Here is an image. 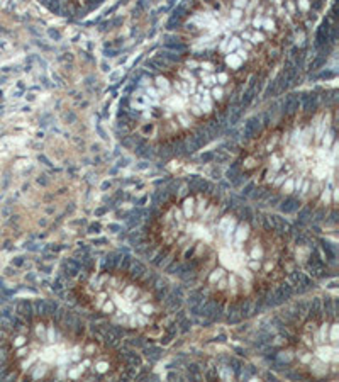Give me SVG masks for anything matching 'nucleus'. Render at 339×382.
<instances>
[{"label": "nucleus", "instance_id": "3", "mask_svg": "<svg viewBox=\"0 0 339 382\" xmlns=\"http://www.w3.org/2000/svg\"><path fill=\"white\" fill-rule=\"evenodd\" d=\"M80 290L92 309L127 330H146L160 316V304L151 290L120 273L90 275L80 284Z\"/></svg>", "mask_w": 339, "mask_h": 382}, {"label": "nucleus", "instance_id": "2", "mask_svg": "<svg viewBox=\"0 0 339 382\" xmlns=\"http://www.w3.org/2000/svg\"><path fill=\"white\" fill-rule=\"evenodd\" d=\"M14 343L15 369L31 380H107L119 375L110 350L48 319L19 330Z\"/></svg>", "mask_w": 339, "mask_h": 382}, {"label": "nucleus", "instance_id": "4", "mask_svg": "<svg viewBox=\"0 0 339 382\" xmlns=\"http://www.w3.org/2000/svg\"><path fill=\"white\" fill-rule=\"evenodd\" d=\"M295 358L302 370L314 379L336 377L337 374V323L315 318L302 326L297 338Z\"/></svg>", "mask_w": 339, "mask_h": 382}, {"label": "nucleus", "instance_id": "1", "mask_svg": "<svg viewBox=\"0 0 339 382\" xmlns=\"http://www.w3.org/2000/svg\"><path fill=\"white\" fill-rule=\"evenodd\" d=\"M158 238L190 261L214 296L231 301L266 285L283 251L271 233L204 196L185 197L166 209L158 219Z\"/></svg>", "mask_w": 339, "mask_h": 382}, {"label": "nucleus", "instance_id": "5", "mask_svg": "<svg viewBox=\"0 0 339 382\" xmlns=\"http://www.w3.org/2000/svg\"><path fill=\"white\" fill-rule=\"evenodd\" d=\"M87 3H88V9H95L102 3V0H87Z\"/></svg>", "mask_w": 339, "mask_h": 382}]
</instances>
